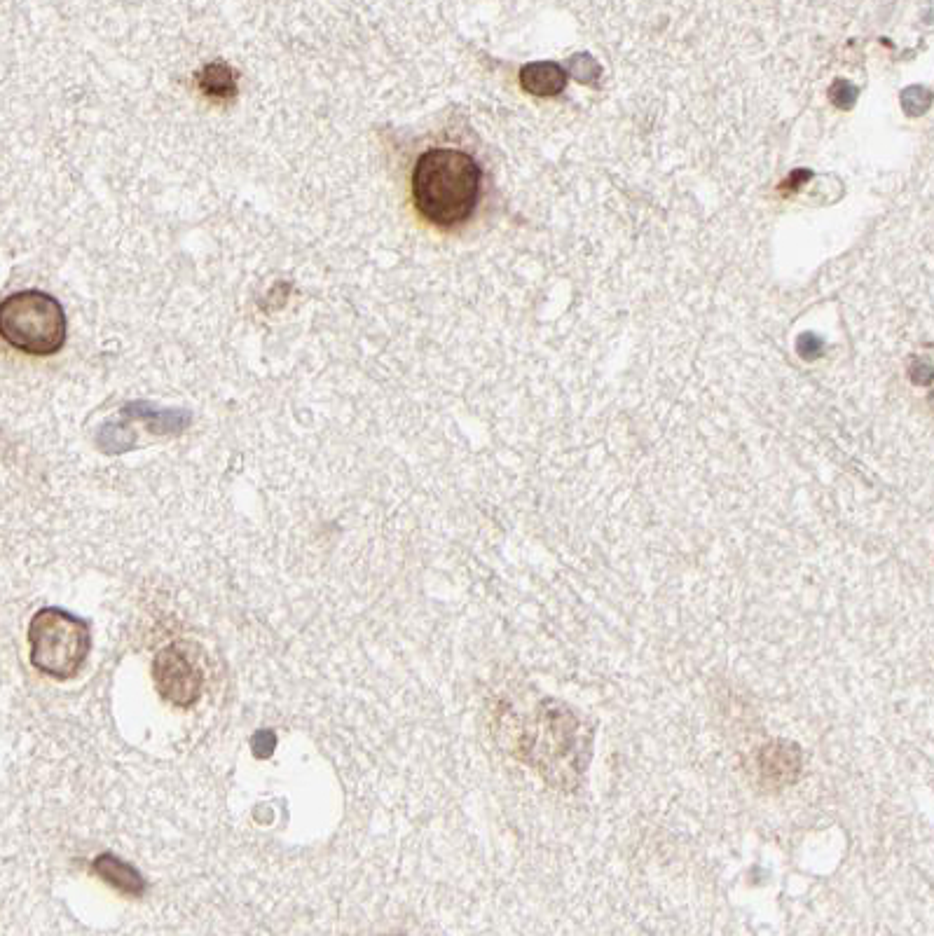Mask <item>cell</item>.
Wrapping results in <instances>:
<instances>
[{
	"instance_id": "1",
	"label": "cell",
	"mask_w": 934,
	"mask_h": 936,
	"mask_svg": "<svg viewBox=\"0 0 934 936\" xmlns=\"http://www.w3.org/2000/svg\"><path fill=\"white\" fill-rule=\"evenodd\" d=\"M480 167L455 148H431L412 171V199L429 223L452 227L464 223L480 197Z\"/></svg>"
},
{
	"instance_id": "2",
	"label": "cell",
	"mask_w": 934,
	"mask_h": 936,
	"mask_svg": "<svg viewBox=\"0 0 934 936\" xmlns=\"http://www.w3.org/2000/svg\"><path fill=\"white\" fill-rule=\"evenodd\" d=\"M89 628L64 609L45 607L31 618V665L52 679H75L89 656Z\"/></svg>"
},
{
	"instance_id": "3",
	"label": "cell",
	"mask_w": 934,
	"mask_h": 936,
	"mask_svg": "<svg viewBox=\"0 0 934 936\" xmlns=\"http://www.w3.org/2000/svg\"><path fill=\"white\" fill-rule=\"evenodd\" d=\"M0 337L26 354H57L66 342L64 307L40 291L10 295L0 302Z\"/></svg>"
},
{
	"instance_id": "4",
	"label": "cell",
	"mask_w": 934,
	"mask_h": 936,
	"mask_svg": "<svg viewBox=\"0 0 934 936\" xmlns=\"http://www.w3.org/2000/svg\"><path fill=\"white\" fill-rule=\"evenodd\" d=\"M153 679L157 693L171 705L183 707V710L195 705L199 695H202L204 672L190 653V646L181 642H171L162 651H157Z\"/></svg>"
},
{
	"instance_id": "5",
	"label": "cell",
	"mask_w": 934,
	"mask_h": 936,
	"mask_svg": "<svg viewBox=\"0 0 934 936\" xmlns=\"http://www.w3.org/2000/svg\"><path fill=\"white\" fill-rule=\"evenodd\" d=\"M92 869L96 876H99L103 883L111 885L113 890H118L127 897H141L146 892V880L139 871L134 869L132 864L122 862L120 857L111 855V852H103L92 862Z\"/></svg>"
},
{
	"instance_id": "6",
	"label": "cell",
	"mask_w": 934,
	"mask_h": 936,
	"mask_svg": "<svg viewBox=\"0 0 934 936\" xmlns=\"http://www.w3.org/2000/svg\"><path fill=\"white\" fill-rule=\"evenodd\" d=\"M127 419H141L153 433H181L192 424L188 410H162L148 401H134L122 408Z\"/></svg>"
},
{
	"instance_id": "7",
	"label": "cell",
	"mask_w": 934,
	"mask_h": 936,
	"mask_svg": "<svg viewBox=\"0 0 934 936\" xmlns=\"http://www.w3.org/2000/svg\"><path fill=\"white\" fill-rule=\"evenodd\" d=\"M520 82L530 94L537 96H553L565 89L567 73L562 71L558 64L551 61H539V64H530L520 73Z\"/></svg>"
},
{
	"instance_id": "8",
	"label": "cell",
	"mask_w": 934,
	"mask_h": 936,
	"mask_svg": "<svg viewBox=\"0 0 934 936\" xmlns=\"http://www.w3.org/2000/svg\"><path fill=\"white\" fill-rule=\"evenodd\" d=\"M197 85L206 96H214V99H232L237 94L235 71L228 64H218V61L202 68Z\"/></svg>"
},
{
	"instance_id": "9",
	"label": "cell",
	"mask_w": 934,
	"mask_h": 936,
	"mask_svg": "<svg viewBox=\"0 0 934 936\" xmlns=\"http://www.w3.org/2000/svg\"><path fill=\"white\" fill-rule=\"evenodd\" d=\"M96 445L106 454H122L129 452L136 445V436L129 426L120 422H108L96 436Z\"/></svg>"
},
{
	"instance_id": "10",
	"label": "cell",
	"mask_w": 934,
	"mask_h": 936,
	"mask_svg": "<svg viewBox=\"0 0 934 936\" xmlns=\"http://www.w3.org/2000/svg\"><path fill=\"white\" fill-rule=\"evenodd\" d=\"M251 747H253V754L260 756V759H267V756L274 754V749H277V735H274L272 731H258L256 735H253Z\"/></svg>"
},
{
	"instance_id": "11",
	"label": "cell",
	"mask_w": 934,
	"mask_h": 936,
	"mask_svg": "<svg viewBox=\"0 0 934 936\" xmlns=\"http://www.w3.org/2000/svg\"><path fill=\"white\" fill-rule=\"evenodd\" d=\"M806 340H808L810 344H808V347H801V344H799V347H801V351H806V354H808V356H815V354H817V349H820V347H822V344H820V342H817V340H813V335H808V337H806Z\"/></svg>"
}]
</instances>
